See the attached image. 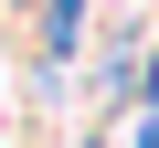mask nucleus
Listing matches in <instances>:
<instances>
[{"instance_id": "1", "label": "nucleus", "mask_w": 159, "mask_h": 148, "mask_svg": "<svg viewBox=\"0 0 159 148\" xmlns=\"http://www.w3.org/2000/svg\"><path fill=\"white\" fill-rule=\"evenodd\" d=\"M74 11H85V0H43V42L53 53H74Z\"/></svg>"}]
</instances>
